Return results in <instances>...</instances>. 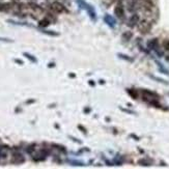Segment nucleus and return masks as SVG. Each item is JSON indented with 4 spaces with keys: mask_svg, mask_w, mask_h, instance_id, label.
Returning <instances> with one entry per match:
<instances>
[{
    "mask_svg": "<svg viewBox=\"0 0 169 169\" xmlns=\"http://www.w3.org/2000/svg\"><path fill=\"white\" fill-rule=\"evenodd\" d=\"M142 97H143L145 102H147L149 104H153V105H157L158 100H159V96L157 94L146 89L142 90Z\"/></svg>",
    "mask_w": 169,
    "mask_h": 169,
    "instance_id": "obj_1",
    "label": "nucleus"
},
{
    "mask_svg": "<svg viewBox=\"0 0 169 169\" xmlns=\"http://www.w3.org/2000/svg\"><path fill=\"white\" fill-rule=\"evenodd\" d=\"M151 23L148 22V21L146 20H142V21H139V23H138V30H139L141 33H148L149 30H151Z\"/></svg>",
    "mask_w": 169,
    "mask_h": 169,
    "instance_id": "obj_2",
    "label": "nucleus"
},
{
    "mask_svg": "<svg viewBox=\"0 0 169 169\" xmlns=\"http://www.w3.org/2000/svg\"><path fill=\"white\" fill-rule=\"evenodd\" d=\"M51 10L55 13H58V14H62V13L68 12V10L66 8V6H64L63 4L60 3V2H57V1L53 2V3L51 4Z\"/></svg>",
    "mask_w": 169,
    "mask_h": 169,
    "instance_id": "obj_3",
    "label": "nucleus"
},
{
    "mask_svg": "<svg viewBox=\"0 0 169 169\" xmlns=\"http://www.w3.org/2000/svg\"><path fill=\"white\" fill-rule=\"evenodd\" d=\"M139 23V16L137 14H134L130 17L129 21H128V26L129 27H135L136 25H138Z\"/></svg>",
    "mask_w": 169,
    "mask_h": 169,
    "instance_id": "obj_4",
    "label": "nucleus"
},
{
    "mask_svg": "<svg viewBox=\"0 0 169 169\" xmlns=\"http://www.w3.org/2000/svg\"><path fill=\"white\" fill-rule=\"evenodd\" d=\"M114 14L117 17L118 19H123L125 17V10H123V6L121 4H117L114 8Z\"/></svg>",
    "mask_w": 169,
    "mask_h": 169,
    "instance_id": "obj_5",
    "label": "nucleus"
},
{
    "mask_svg": "<svg viewBox=\"0 0 169 169\" xmlns=\"http://www.w3.org/2000/svg\"><path fill=\"white\" fill-rule=\"evenodd\" d=\"M24 161H25V159H24V157H23L22 154L15 153L14 155H13L12 163H14V164H21V163H23Z\"/></svg>",
    "mask_w": 169,
    "mask_h": 169,
    "instance_id": "obj_6",
    "label": "nucleus"
},
{
    "mask_svg": "<svg viewBox=\"0 0 169 169\" xmlns=\"http://www.w3.org/2000/svg\"><path fill=\"white\" fill-rule=\"evenodd\" d=\"M147 47L151 50H158V48H159V42H158L157 38H153V40L148 41Z\"/></svg>",
    "mask_w": 169,
    "mask_h": 169,
    "instance_id": "obj_7",
    "label": "nucleus"
},
{
    "mask_svg": "<svg viewBox=\"0 0 169 169\" xmlns=\"http://www.w3.org/2000/svg\"><path fill=\"white\" fill-rule=\"evenodd\" d=\"M104 21H105L110 27H114V25H115V20H114L110 15H106V16L104 17Z\"/></svg>",
    "mask_w": 169,
    "mask_h": 169,
    "instance_id": "obj_8",
    "label": "nucleus"
},
{
    "mask_svg": "<svg viewBox=\"0 0 169 169\" xmlns=\"http://www.w3.org/2000/svg\"><path fill=\"white\" fill-rule=\"evenodd\" d=\"M86 7H87V13H88V15H89L90 18H92V20H96L97 14H96V12H94V7H92V5H86Z\"/></svg>",
    "mask_w": 169,
    "mask_h": 169,
    "instance_id": "obj_9",
    "label": "nucleus"
},
{
    "mask_svg": "<svg viewBox=\"0 0 169 169\" xmlns=\"http://www.w3.org/2000/svg\"><path fill=\"white\" fill-rule=\"evenodd\" d=\"M49 24H50V21L47 18L43 19V20H41L40 22H38V26H40V27H48Z\"/></svg>",
    "mask_w": 169,
    "mask_h": 169,
    "instance_id": "obj_10",
    "label": "nucleus"
},
{
    "mask_svg": "<svg viewBox=\"0 0 169 169\" xmlns=\"http://www.w3.org/2000/svg\"><path fill=\"white\" fill-rule=\"evenodd\" d=\"M128 94L133 97V99H137L138 97V92L136 89H128Z\"/></svg>",
    "mask_w": 169,
    "mask_h": 169,
    "instance_id": "obj_11",
    "label": "nucleus"
},
{
    "mask_svg": "<svg viewBox=\"0 0 169 169\" xmlns=\"http://www.w3.org/2000/svg\"><path fill=\"white\" fill-rule=\"evenodd\" d=\"M132 35H133V34H132L130 31H125V33L123 34V38L125 41H130V38H132Z\"/></svg>",
    "mask_w": 169,
    "mask_h": 169,
    "instance_id": "obj_12",
    "label": "nucleus"
},
{
    "mask_svg": "<svg viewBox=\"0 0 169 169\" xmlns=\"http://www.w3.org/2000/svg\"><path fill=\"white\" fill-rule=\"evenodd\" d=\"M29 6H30V8H32L33 10H41V6L35 3H33V2H30Z\"/></svg>",
    "mask_w": 169,
    "mask_h": 169,
    "instance_id": "obj_13",
    "label": "nucleus"
},
{
    "mask_svg": "<svg viewBox=\"0 0 169 169\" xmlns=\"http://www.w3.org/2000/svg\"><path fill=\"white\" fill-rule=\"evenodd\" d=\"M24 56H26V57H27L29 60H31L32 62H36V58L34 57V56L30 55V54H28V53H24Z\"/></svg>",
    "mask_w": 169,
    "mask_h": 169,
    "instance_id": "obj_14",
    "label": "nucleus"
},
{
    "mask_svg": "<svg viewBox=\"0 0 169 169\" xmlns=\"http://www.w3.org/2000/svg\"><path fill=\"white\" fill-rule=\"evenodd\" d=\"M163 48L166 51H169V40H165L163 41Z\"/></svg>",
    "mask_w": 169,
    "mask_h": 169,
    "instance_id": "obj_15",
    "label": "nucleus"
},
{
    "mask_svg": "<svg viewBox=\"0 0 169 169\" xmlns=\"http://www.w3.org/2000/svg\"><path fill=\"white\" fill-rule=\"evenodd\" d=\"M34 147H35V144H32V145H30V146H28L27 147V153L28 154H32L34 151Z\"/></svg>",
    "mask_w": 169,
    "mask_h": 169,
    "instance_id": "obj_16",
    "label": "nucleus"
},
{
    "mask_svg": "<svg viewBox=\"0 0 169 169\" xmlns=\"http://www.w3.org/2000/svg\"><path fill=\"white\" fill-rule=\"evenodd\" d=\"M139 164H141L142 166H149V163L147 161H145V160H140Z\"/></svg>",
    "mask_w": 169,
    "mask_h": 169,
    "instance_id": "obj_17",
    "label": "nucleus"
},
{
    "mask_svg": "<svg viewBox=\"0 0 169 169\" xmlns=\"http://www.w3.org/2000/svg\"><path fill=\"white\" fill-rule=\"evenodd\" d=\"M43 32L46 34H49V35H58V33H56V32H54V31H46V30H44Z\"/></svg>",
    "mask_w": 169,
    "mask_h": 169,
    "instance_id": "obj_18",
    "label": "nucleus"
},
{
    "mask_svg": "<svg viewBox=\"0 0 169 169\" xmlns=\"http://www.w3.org/2000/svg\"><path fill=\"white\" fill-rule=\"evenodd\" d=\"M118 56H120V58H123V59H125V60H132L131 58H128L129 56H127V55H123V54H118Z\"/></svg>",
    "mask_w": 169,
    "mask_h": 169,
    "instance_id": "obj_19",
    "label": "nucleus"
},
{
    "mask_svg": "<svg viewBox=\"0 0 169 169\" xmlns=\"http://www.w3.org/2000/svg\"><path fill=\"white\" fill-rule=\"evenodd\" d=\"M0 41H1V42H8V43L13 42V41L10 40V38H0Z\"/></svg>",
    "mask_w": 169,
    "mask_h": 169,
    "instance_id": "obj_20",
    "label": "nucleus"
},
{
    "mask_svg": "<svg viewBox=\"0 0 169 169\" xmlns=\"http://www.w3.org/2000/svg\"><path fill=\"white\" fill-rule=\"evenodd\" d=\"M15 61L17 62V63H20V64H23V61H21V60H18V59H16Z\"/></svg>",
    "mask_w": 169,
    "mask_h": 169,
    "instance_id": "obj_21",
    "label": "nucleus"
}]
</instances>
